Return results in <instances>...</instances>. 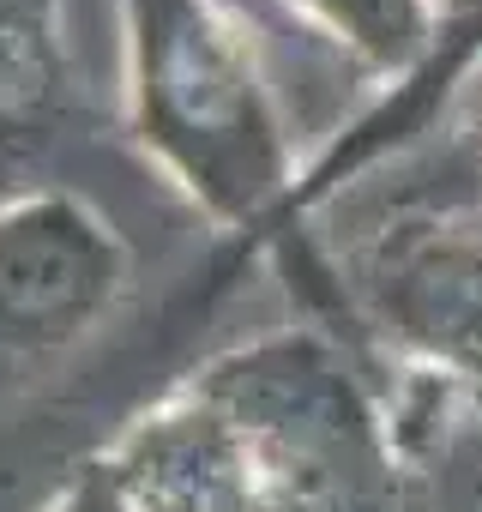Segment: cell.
I'll return each instance as SVG.
<instances>
[{
    "mask_svg": "<svg viewBox=\"0 0 482 512\" xmlns=\"http://www.w3.org/2000/svg\"><path fill=\"white\" fill-rule=\"evenodd\" d=\"M416 464H428V512H482V416L446 410Z\"/></svg>",
    "mask_w": 482,
    "mask_h": 512,
    "instance_id": "obj_9",
    "label": "cell"
},
{
    "mask_svg": "<svg viewBox=\"0 0 482 512\" xmlns=\"http://www.w3.org/2000/svg\"><path fill=\"white\" fill-rule=\"evenodd\" d=\"M338 296L410 380L482 416V205L338 223Z\"/></svg>",
    "mask_w": 482,
    "mask_h": 512,
    "instance_id": "obj_3",
    "label": "cell"
},
{
    "mask_svg": "<svg viewBox=\"0 0 482 512\" xmlns=\"http://www.w3.org/2000/svg\"><path fill=\"white\" fill-rule=\"evenodd\" d=\"M103 488L121 512H266L235 434L193 386L127 434Z\"/></svg>",
    "mask_w": 482,
    "mask_h": 512,
    "instance_id": "obj_5",
    "label": "cell"
},
{
    "mask_svg": "<svg viewBox=\"0 0 482 512\" xmlns=\"http://www.w3.org/2000/svg\"><path fill=\"white\" fill-rule=\"evenodd\" d=\"M61 103L67 79L43 0H0V199L13 193V175L49 145Z\"/></svg>",
    "mask_w": 482,
    "mask_h": 512,
    "instance_id": "obj_7",
    "label": "cell"
},
{
    "mask_svg": "<svg viewBox=\"0 0 482 512\" xmlns=\"http://www.w3.org/2000/svg\"><path fill=\"white\" fill-rule=\"evenodd\" d=\"M127 290V247L79 193L0 199V368L85 338Z\"/></svg>",
    "mask_w": 482,
    "mask_h": 512,
    "instance_id": "obj_4",
    "label": "cell"
},
{
    "mask_svg": "<svg viewBox=\"0 0 482 512\" xmlns=\"http://www.w3.org/2000/svg\"><path fill=\"white\" fill-rule=\"evenodd\" d=\"M284 7L386 85L410 79L440 31V0H284Z\"/></svg>",
    "mask_w": 482,
    "mask_h": 512,
    "instance_id": "obj_8",
    "label": "cell"
},
{
    "mask_svg": "<svg viewBox=\"0 0 482 512\" xmlns=\"http://www.w3.org/2000/svg\"><path fill=\"white\" fill-rule=\"evenodd\" d=\"M145 157L223 229L284 235L302 187L284 103L229 0H121Z\"/></svg>",
    "mask_w": 482,
    "mask_h": 512,
    "instance_id": "obj_1",
    "label": "cell"
},
{
    "mask_svg": "<svg viewBox=\"0 0 482 512\" xmlns=\"http://www.w3.org/2000/svg\"><path fill=\"white\" fill-rule=\"evenodd\" d=\"M464 205H482V61L464 73L452 103L410 151L380 163L368 187L332 199L338 223L386 217V211H464Z\"/></svg>",
    "mask_w": 482,
    "mask_h": 512,
    "instance_id": "obj_6",
    "label": "cell"
},
{
    "mask_svg": "<svg viewBox=\"0 0 482 512\" xmlns=\"http://www.w3.org/2000/svg\"><path fill=\"white\" fill-rule=\"evenodd\" d=\"M193 392L223 416L266 512H404L410 446L392 398L326 326L217 356Z\"/></svg>",
    "mask_w": 482,
    "mask_h": 512,
    "instance_id": "obj_2",
    "label": "cell"
}]
</instances>
